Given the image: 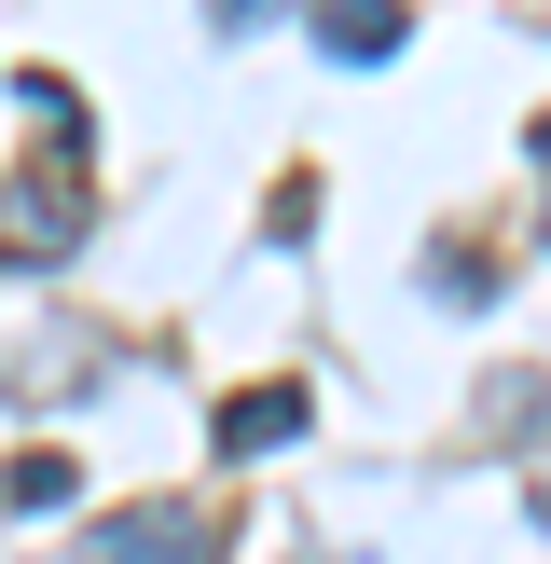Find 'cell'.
Here are the masks:
<instances>
[{
    "mask_svg": "<svg viewBox=\"0 0 551 564\" xmlns=\"http://www.w3.org/2000/svg\"><path fill=\"white\" fill-rule=\"evenodd\" d=\"M83 564H220V523L207 510H110L83 538Z\"/></svg>",
    "mask_w": 551,
    "mask_h": 564,
    "instance_id": "1",
    "label": "cell"
},
{
    "mask_svg": "<svg viewBox=\"0 0 551 564\" xmlns=\"http://www.w3.org/2000/svg\"><path fill=\"white\" fill-rule=\"evenodd\" d=\"M0 248H14V262H42V248H83L69 180H0Z\"/></svg>",
    "mask_w": 551,
    "mask_h": 564,
    "instance_id": "2",
    "label": "cell"
},
{
    "mask_svg": "<svg viewBox=\"0 0 551 564\" xmlns=\"http://www.w3.org/2000/svg\"><path fill=\"white\" fill-rule=\"evenodd\" d=\"M290 427H303V386H235L220 400V455H276Z\"/></svg>",
    "mask_w": 551,
    "mask_h": 564,
    "instance_id": "3",
    "label": "cell"
},
{
    "mask_svg": "<svg viewBox=\"0 0 551 564\" xmlns=\"http://www.w3.org/2000/svg\"><path fill=\"white\" fill-rule=\"evenodd\" d=\"M400 28H413L400 0H331V14H317V42L345 55V69H386V55H400Z\"/></svg>",
    "mask_w": 551,
    "mask_h": 564,
    "instance_id": "4",
    "label": "cell"
},
{
    "mask_svg": "<svg viewBox=\"0 0 551 564\" xmlns=\"http://www.w3.org/2000/svg\"><path fill=\"white\" fill-rule=\"evenodd\" d=\"M0 496H14V510H69V455H14Z\"/></svg>",
    "mask_w": 551,
    "mask_h": 564,
    "instance_id": "5",
    "label": "cell"
},
{
    "mask_svg": "<svg viewBox=\"0 0 551 564\" xmlns=\"http://www.w3.org/2000/svg\"><path fill=\"white\" fill-rule=\"evenodd\" d=\"M523 496H538V523H551V455H538V482H523Z\"/></svg>",
    "mask_w": 551,
    "mask_h": 564,
    "instance_id": "6",
    "label": "cell"
},
{
    "mask_svg": "<svg viewBox=\"0 0 551 564\" xmlns=\"http://www.w3.org/2000/svg\"><path fill=\"white\" fill-rule=\"evenodd\" d=\"M538 165H551V124H538Z\"/></svg>",
    "mask_w": 551,
    "mask_h": 564,
    "instance_id": "7",
    "label": "cell"
}]
</instances>
